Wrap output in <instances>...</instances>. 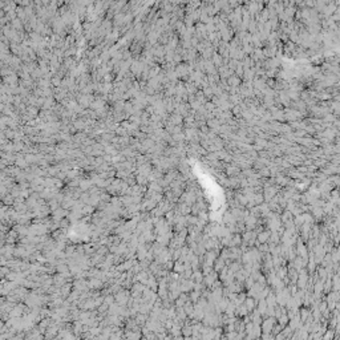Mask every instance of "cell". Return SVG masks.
Here are the masks:
<instances>
[{
    "label": "cell",
    "mask_w": 340,
    "mask_h": 340,
    "mask_svg": "<svg viewBox=\"0 0 340 340\" xmlns=\"http://www.w3.org/2000/svg\"><path fill=\"white\" fill-rule=\"evenodd\" d=\"M191 333H193L191 325H185V327L182 328V336L183 338H189V336H191Z\"/></svg>",
    "instance_id": "3"
},
{
    "label": "cell",
    "mask_w": 340,
    "mask_h": 340,
    "mask_svg": "<svg viewBox=\"0 0 340 340\" xmlns=\"http://www.w3.org/2000/svg\"><path fill=\"white\" fill-rule=\"evenodd\" d=\"M270 235H271L270 231H262V233H259L258 235H256V239H258L259 243L264 245L267 241H270Z\"/></svg>",
    "instance_id": "1"
},
{
    "label": "cell",
    "mask_w": 340,
    "mask_h": 340,
    "mask_svg": "<svg viewBox=\"0 0 340 340\" xmlns=\"http://www.w3.org/2000/svg\"><path fill=\"white\" fill-rule=\"evenodd\" d=\"M104 302L105 303H108V304H113L114 302H116V298H114L113 295H108V296H104Z\"/></svg>",
    "instance_id": "4"
},
{
    "label": "cell",
    "mask_w": 340,
    "mask_h": 340,
    "mask_svg": "<svg viewBox=\"0 0 340 340\" xmlns=\"http://www.w3.org/2000/svg\"><path fill=\"white\" fill-rule=\"evenodd\" d=\"M256 300L255 298H246V300H245V304H246V307H247V310L249 311H254L255 310V306H256Z\"/></svg>",
    "instance_id": "2"
}]
</instances>
